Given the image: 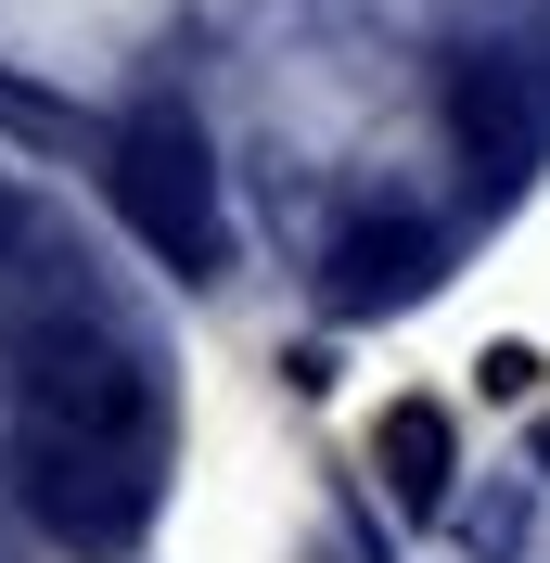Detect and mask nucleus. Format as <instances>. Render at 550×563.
Returning <instances> with one entry per match:
<instances>
[{
  "mask_svg": "<svg viewBox=\"0 0 550 563\" xmlns=\"http://www.w3.org/2000/svg\"><path fill=\"white\" fill-rule=\"evenodd\" d=\"M154 461H167V435H65V422H26V499H38V526L77 538V551H116L154 512Z\"/></svg>",
  "mask_w": 550,
  "mask_h": 563,
  "instance_id": "obj_1",
  "label": "nucleus"
},
{
  "mask_svg": "<svg viewBox=\"0 0 550 563\" xmlns=\"http://www.w3.org/2000/svg\"><path fill=\"white\" fill-rule=\"evenodd\" d=\"M116 206L141 218V244L154 256H179V282H206L218 269V167H206V141H193V115H129L116 129Z\"/></svg>",
  "mask_w": 550,
  "mask_h": 563,
  "instance_id": "obj_2",
  "label": "nucleus"
},
{
  "mask_svg": "<svg viewBox=\"0 0 550 563\" xmlns=\"http://www.w3.org/2000/svg\"><path fill=\"white\" fill-rule=\"evenodd\" d=\"M384 474H397L410 512L448 499V410H436V397H397V410H384Z\"/></svg>",
  "mask_w": 550,
  "mask_h": 563,
  "instance_id": "obj_3",
  "label": "nucleus"
},
{
  "mask_svg": "<svg viewBox=\"0 0 550 563\" xmlns=\"http://www.w3.org/2000/svg\"><path fill=\"white\" fill-rule=\"evenodd\" d=\"M13 269H38V218H26L13 179H0V282H13Z\"/></svg>",
  "mask_w": 550,
  "mask_h": 563,
  "instance_id": "obj_4",
  "label": "nucleus"
}]
</instances>
